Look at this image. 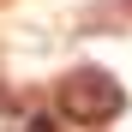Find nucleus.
Returning a JSON list of instances; mask_svg holds the SVG:
<instances>
[{
	"instance_id": "nucleus-1",
	"label": "nucleus",
	"mask_w": 132,
	"mask_h": 132,
	"mask_svg": "<svg viewBox=\"0 0 132 132\" xmlns=\"http://www.w3.org/2000/svg\"><path fill=\"white\" fill-rule=\"evenodd\" d=\"M120 108H126V90H120L108 72H96V66H78V72L60 78V114H66V120L102 126V120H114Z\"/></svg>"
}]
</instances>
